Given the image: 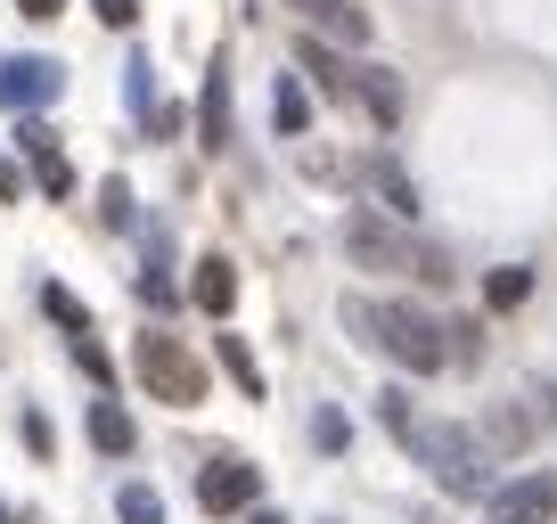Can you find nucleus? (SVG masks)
<instances>
[{
	"label": "nucleus",
	"instance_id": "nucleus-14",
	"mask_svg": "<svg viewBox=\"0 0 557 524\" xmlns=\"http://www.w3.org/2000/svg\"><path fill=\"white\" fill-rule=\"evenodd\" d=\"M197 132H206V148H230V74H222V66L206 74V99H197Z\"/></svg>",
	"mask_w": 557,
	"mask_h": 524
},
{
	"label": "nucleus",
	"instance_id": "nucleus-18",
	"mask_svg": "<svg viewBox=\"0 0 557 524\" xmlns=\"http://www.w3.org/2000/svg\"><path fill=\"white\" fill-rule=\"evenodd\" d=\"M524 296H533V271H524V262H508V271H492V279H484V303H492V312H517Z\"/></svg>",
	"mask_w": 557,
	"mask_h": 524
},
{
	"label": "nucleus",
	"instance_id": "nucleus-30",
	"mask_svg": "<svg viewBox=\"0 0 557 524\" xmlns=\"http://www.w3.org/2000/svg\"><path fill=\"white\" fill-rule=\"evenodd\" d=\"M541 402H549V419H557V385H541Z\"/></svg>",
	"mask_w": 557,
	"mask_h": 524
},
{
	"label": "nucleus",
	"instance_id": "nucleus-4",
	"mask_svg": "<svg viewBox=\"0 0 557 524\" xmlns=\"http://www.w3.org/2000/svg\"><path fill=\"white\" fill-rule=\"evenodd\" d=\"M132 369H139V385H148L157 402H173V410L206 402V361H197L181 336H164V328H148V336L132 345Z\"/></svg>",
	"mask_w": 557,
	"mask_h": 524
},
{
	"label": "nucleus",
	"instance_id": "nucleus-1",
	"mask_svg": "<svg viewBox=\"0 0 557 524\" xmlns=\"http://www.w3.org/2000/svg\"><path fill=\"white\" fill-rule=\"evenodd\" d=\"M377 410H385V426L410 442V459L435 475L451 500H484V491H492V459H484V442H475L468 426H451V419H418L410 394H377Z\"/></svg>",
	"mask_w": 557,
	"mask_h": 524
},
{
	"label": "nucleus",
	"instance_id": "nucleus-11",
	"mask_svg": "<svg viewBox=\"0 0 557 524\" xmlns=\"http://www.w3.org/2000/svg\"><path fill=\"white\" fill-rule=\"evenodd\" d=\"M189 303H197V312H213V320H222L230 303H238V271H230V254H206V262H197Z\"/></svg>",
	"mask_w": 557,
	"mask_h": 524
},
{
	"label": "nucleus",
	"instance_id": "nucleus-20",
	"mask_svg": "<svg viewBox=\"0 0 557 524\" xmlns=\"http://www.w3.org/2000/svg\"><path fill=\"white\" fill-rule=\"evenodd\" d=\"M115 516H123V524H164V500H157L148 484H123V491H115Z\"/></svg>",
	"mask_w": 557,
	"mask_h": 524
},
{
	"label": "nucleus",
	"instance_id": "nucleus-24",
	"mask_svg": "<svg viewBox=\"0 0 557 524\" xmlns=\"http://www.w3.org/2000/svg\"><path fill=\"white\" fill-rule=\"evenodd\" d=\"M17 435H25V451H41V459L58 451V435H50V419H41V410H25V426H17Z\"/></svg>",
	"mask_w": 557,
	"mask_h": 524
},
{
	"label": "nucleus",
	"instance_id": "nucleus-13",
	"mask_svg": "<svg viewBox=\"0 0 557 524\" xmlns=\"http://www.w3.org/2000/svg\"><path fill=\"white\" fill-rule=\"evenodd\" d=\"M296 66H312V83L329 90V99H352V66H345V50H329V41L304 34V41H296Z\"/></svg>",
	"mask_w": 557,
	"mask_h": 524
},
{
	"label": "nucleus",
	"instance_id": "nucleus-6",
	"mask_svg": "<svg viewBox=\"0 0 557 524\" xmlns=\"http://www.w3.org/2000/svg\"><path fill=\"white\" fill-rule=\"evenodd\" d=\"M58 90H66V74L50 66V58H0V107H58Z\"/></svg>",
	"mask_w": 557,
	"mask_h": 524
},
{
	"label": "nucleus",
	"instance_id": "nucleus-25",
	"mask_svg": "<svg viewBox=\"0 0 557 524\" xmlns=\"http://www.w3.org/2000/svg\"><path fill=\"white\" fill-rule=\"evenodd\" d=\"M312 435H320V451H345V435H352V426L336 419V410H320V419H312Z\"/></svg>",
	"mask_w": 557,
	"mask_h": 524
},
{
	"label": "nucleus",
	"instance_id": "nucleus-7",
	"mask_svg": "<svg viewBox=\"0 0 557 524\" xmlns=\"http://www.w3.org/2000/svg\"><path fill=\"white\" fill-rule=\"evenodd\" d=\"M255 491H262V475L246 467V459H213V467L197 475V508H206V516H238V508H255Z\"/></svg>",
	"mask_w": 557,
	"mask_h": 524
},
{
	"label": "nucleus",
	"instance_id": "nucleus-19",
	"mask_svg": "<svg viewBox=\"0 0 557 524\" xmlns=\"http://www.w3.org/2000/svg\"><path fill=\"white\" fill-rule=\"evenodd\" d=\"M213 352H222V369L246 385V402H255V394H262V369H255V352H246L238 336H213Z\"/></svg>",
	"mask_w": 557,
	"mask_h": 524
},
{
	"label": "nucleus",
	"instance_id": "nucleus-29",
	"mask_svg": "<svg viewBox=\"0 0 557 524\" xmlns=\"http://www.w3.org/2000/svg\"><path fill=\"white\" fill-rule=\"evenodd\" d=\"M255 524H287V516H278V508H255Z\"/></svg>",
	"mask_w": 557,
	"mask_h": 524
},
{
	"label": "nucleus",
	"instance_id": "nucleus-23",
	"mask_svg": "<svg viewBox=\"0 0 557 524\" xmlns=\"http://www.w3.org/2000/svg\"><path fill=\"white\" fill-rule=\"evenodd\" d=\"M99 213H107L115 229H132V189H123V180H107V189H99Z\"/></svg>",
	"mask_w": 557,
	"mask_h": 524
},
{
	"label": "nucleus",
	"instance_id": "nucleus-16",
	"mask_svg": "<svg viewBox=\"0 0 557 524\" xmlns=\"http://www.w3.org/2000/svg\"><path fill=\"white\" fill-rule=\"evenodd\" d=\"M90 442H99L107 459H123V451H132V419H123L115 402H90Z\"/></svg>",
	"mask_w": 557,
	"mask_h": 524
},
{
	"label": "nucleus",
	"instance_id": "nucleus-10",
	"mask_svg": "<svg viewBox=\"0 0 557 524\" xmlns=\"http://www.w3.org/2000/svg\"><path fill=\"white\" fill-rule=\"evenodd\" d=\"M296 9H304V17H312L329 41H345V50H369V9H361V0H296Z\"/></svg>",
	"mask_w": 557,
	"mask_h": 524
},
{
	"label": "nucleus",
	"instance_id": "nucleus-21",
	"mask_svg": "<svg viewBox=\"0 0 557 524\" xmlns=\"http://www.w3.org/2000/svg\"><path fill=\"white\" fill-rule=\"evenodd\" d=\"M484 435L500 442V451H524V442H533V419H524V410H492V419H484Z\"/></svg>",
	"mask_w": 557,
	"mask_h": 524
},
{
	"label": "nucleus",
	"instance_id": "nucleus-8",
	"mask_svg": "<svg viewBox=\"0 0 557 524\" xmlns=\"http://www.w3.org/2000/svg\"><path fill=\"white\" fill-rule=\"evenodd\" d=\"M17 157L34 164V180H41V189H50V197H66V189H74V164L58 157L50 123H17Z\"/></svg>",
	"mask_w": 557,
	"mask_h": 524
},
{
	"label": "nucleus",
	"instance_id": "nucleus-31",
	"mask_svg": "<svg viewBox=\"0 0 557 524\" xmlns=\"http://www.w3.org/2000/svg\"><path fill=\"white\" fill-rule=\"evenodd\" d=\"M0 524H9V508H0Z\"/></svg>",
	"mask_w": 557,
	"mask_h": 524
},
{
	"label": "nucleus",
	"instance_id": "nucleus-27",
	"mask_svg": "<svg viewBox=\"0 0 557 524\" xmlns=\"http://www.w3.org/2000/svg\"><path fill=\"white\" fill-rule=\"evenodd\" d=\"M17 197H25V180H17V164L0 157V205H17Z\"/></svg>",
	"mask_w": 557,
	"mask_h": 524
},
{
	"label": "nucleus",
	"instance_id": "nucleus-3",
	"mask_svg": "<svg viewBox=\"0 0 557 524\" xmlns=\"http://www.w3.org/2000/svg\"><path fill=\"white\" fill-rule=\"evenodd\" d=\"M345 254L361 262V271H410V279H426V287L451 279L443 246H418L410 222H377V213H352L345 222Z\"/></svg>",
	"mask_w": 557,
	"mask_h": 524
},
{
	"label": "nucleus",
	"instance_id": "nucleus-28",
	"mask_svg": "<svg viewBox=\"0 0 557 524\" xmlns=\"http://www.w3.org/2000/svg\"><path fill=\"white\" fill-rule=\"evenodd\" d=\"M58 9H66V0H17V17H34V25H50Z\"/></svg>",
	"mask_w": 557,
	"mask_h": 524
},
{
	"label": "nucleus",
	"instance_id": "nucleus-15",
	"mask_svg": "<svg viewBox=\"0 0 557 524\" xmlns=\"http://www.w3.org/2000/svg\"><path fill=\"white\" fill-rule=\"evenodd\" d=\"M271 123L287 132V140H296L304 123H312V99H304V83H296V74H278V83H271Z\"/></svg>",
	"mask_w": 557,
	"mask_h": 524
},
{
	"label": "nucleus",
	"instance_id": "nucleus-2",
	"mask_svg": "<svg viewBox=\"0 0 557 524\" xmlns=\"http://www.w3.org/2000/svg\"><path fill=\"white\" fill-rule=\"evenodd\" d=\"M345 328H361V345H377L385 361H401L410 377H435L451 352H443V320L418 312V303H369V296H345Z\"/></svg>",
	"mask_w": 557,
	"mask_h": 524
},
{
	"label": "nucleus",
	"instance_id": "nucleus-17",
	"mask_svg": "<svg viewBox=\"0 0 557 524\" xmlns=\"http://www.w3.org/2000/svg\"><path fill=\"white\" fill-rule=\"evenodd\" d=\"M41 312H50L58 328L74 336V345H83V336H90V312H83V296H74V287H58V279H50V287H41Z\"/></svg>",
	"mask_w": 557,
	"mask_h": 524
},
{
	"label": "nucleus",
	"instance_id": "nucleus-12",
	"mask_svg": "<svg viewBox=\"0 0 557 524\" xmlns=\"http://www.w3.org/2000/svg\"><path fill=\"white\" fill-rule=\"evenodd\" d=\"M352 99L377 115V132H394V123H401V83L385 66H352Z\"/></svg>",
	"mask_w": 557,
	"mask_h": 524
},
{
	"label": "nucleus",
	"instance_id": "nucleus-5",
	"mask_svg": "<svg viewBox=\"0 0 557 524\" xmlns=\"http://www.w3.org/2000/svg\"><path fill=\"white\" fill-rule=\"evenodd\" d=\"M484 508H492V524H549L557 516V484L549 475H517V484H492Z\"/></svg>",
	"mask_w": 557,
	"mask_h": 524
},
{
	"label": "nucleus",
	"instance_id": "nucleus-22",
	"mask_svg": "<svg viewBox=\"0 0 557 524\" xmlns=\"http://www.w3.org/2000/svg\"><path fill=\"white\" fill-rule=\"evenodd\" d=\"M123 90H132V115H157V83H148V58L123 66Z\"/></svg>",
	"mask_w": 557,
	"mask_h": 524
},
{
	"label": "nucleus",
	"instance_id": "nucleus-26",
	"mask_svg": "<svg viewBox=\"0 0 557 524\" xmlns=\"http://www.w3.org/2000/svg\"><path fill=\"white\" fill-rule=\"evenodd\" d=\"M90 9H99V25H132L139 17V0H90Z\"/></svg>",
	"mask_w": 557,
	"mask_h": 524
},
{
	"label": "nucleus",
	"instance_id": "nucleus-9",
	"mask_svg": "<svg viewBox=\"0 0 557 524\" xmlns=\"http://www.w3.org/2000/svg\"><path fill=\"white\" fill-rule=\"evenodd\" d=\"M361 180H369V189H377V197H385V222H418V180H410V173H401V164H394V157H385V148H377V157H369V164H361Z\"/></svg>",
	"mask_w": 557,
	"mask_h": 524
}]
</instances>
